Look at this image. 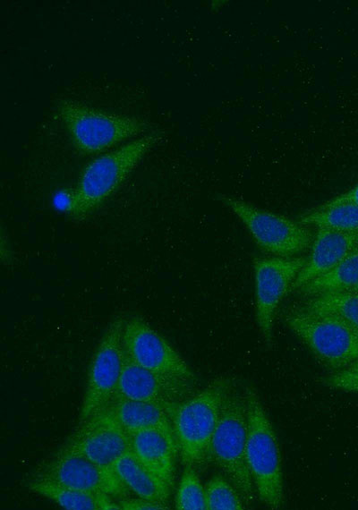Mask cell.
<instances>
[{
  "mask_svg": "<svg viewBox=\"0 0 358 510\" xmlns=\"http://www.w3.org/2000/svg\"><path fill=\"white\" fill-rule=\"evenodd\" d=\"M159 139L158 132L147 133L92 159L81 173L68 198L69 217L80 220L100 207Z\"/></svg>",
  "mask_w": 358,
  "mask_h": 510,
  "instance_id": "6da1fadb",
  "label": "cell"
},
{
  "mask_svg": "<svg viewBox=\"0 0 358 510\" xmlns=\"http://www.w3.org/2000/svg\"><path fill=\"white\" fill-rule=\"evenodd\" d=\"M232 380L215 378L168 410L183 465L197 467L208 461L211 438Z\"/></svg>",
  "mask_w": 358,
  "mask_h": 510,
  "instance_id": "7a4b0ae2",
  "label": "cell"
},
{
  "mask_svg": "<svg viewBox=\"0 0 358 510\" xmlns=\"http://www.w3.org/2000/svg\"><path fill=\"white\" fill-rule=\"evenodd\" d=\"M244 394L248 469L260 501L269 508L278 509L285 498L278 440L257 390L245 384Z\"/></svg>",
  "mask_w": 358,
  "mask_h": 510,
  "instance_id": "3957f363",
  "label": "cell"
},
{
  "mask_svg": "<svg viewBox=\"0 0 358 510\" xmlns=\"http://www.w3.org/2000/svg\"><path fill=\"white\" fill-rule=\"evenodd\" d=\"M245 383L233 378L226 393L208 460L213 462L235 487L245 506L256 496L246 461L247 416Z\"/></svg>",
  "mask_w": 358,
  "mask_h": 510,
  "instance_id": "277c9868",
  "label": "cell"
},
{
  "mask_svg": "<svg viewBox=\"0 0 358 510\" xmlns=\"http://www.w3.org/2000/svg\"><path fill=\"white\" fill-rule=\"evenodd\" d=\"M57 112L74 149L88 156L108 152L127 140L147 134L150 129L148 122L137 116L70 99L61 100Z\"/></svg>",
  "mask_w": 358,
  "mask_h": 510,
  "instance_id": "5b68a950",
  "label": "cell"
},
{
  "mask_svg": "<svg viewBox=\"0 0 358 510\" xmlns=\"http://www.w3.org/2000/svg\"><path fill=\"white\" fill-rule=\"evenodd\" d=\"M284 319L329 371L358 361V332L341 319L302 306L286 310Z\"/></svg>",
  "mask_w": 358,
  "mask_h": 510,
  "instance_id": "8992f818",
  "label": "cell"
},
{
  "mask_svg": "<svg viewBox=\"0 0 358 510\" xmlns=\"http://www.w3.org/2000/svg\"><path fill=\"white\" fill-rule=\"evenodd\" d=\"M222 203L243 224L256 244L276 257H295L310 248L313 235L307 225L286 216L222 195Z\"/></svg>",
  "mask_w": 358,
  "mask_h": 510,
  "instance_id": "52a82bcc",
  "label": "cell"
},
{
  "mask_svg": "<svg viewBox=\"0 0 358 510\" xmlns=\"http://www.w3.org/2000/svg\"><path fill=\"white\" fill-rule=\"evenodd\" d=\"M125 317H115L105 329L91 356L80 421L104 408L113 398L123 371Z\"/></svg>",
  "mask_w": 358,
  "mask_h": 510,
  "instance_id": "ba28073f",
  "label": "cell"
},
{
  "mask_svg": "<svg viewBox=\"0 0 358 510\" xmlns=\"http://www.w3.org/2000/svg\"><path fill=\"white\" fill-rule=\"evenodd\" d=\"M123 344L125 354L137 365L169 378L197 384V378L181 354L139 316L124 319Z\"/></svg>",
  "mask_w": 358,
  "mask_h": 510,
  "instance_id": "9c48e42d",
  "label": "cell"
},
{
  "mask_svg": "<svg viewBox=\"0 0 358 510\" xmlns=\"http://www.w3.org/2000/svg\"><path fill=\"white\" fill-rule=\"evenodd\" d=\"M34 477L76 490L107 495L114 498L121 499L130 493L115 471L101 468L64 446L41 464Z\"/></svg>",
  "mask_w": 358,
  "mask_h": 510,
  "instance_id": "30bf717a",
  "label": "cell"
},
{
  "mask_svg": "<svg viewBox=\"0 0 358 510\" xmlns=\"http://www.w3.org/2000/svg\"><path fill=\"white\" fill-rule=\"evenodd\" d=\"M306 259L303 257H265L253 259L255 315L260 334L267 344L273 339L277 310L291 290Z\"/></svg>",
  "mask_w": 358,
  "mask_h": 510,
  "instance_id": "8fae6325",
  "label": "cell"
},
{
  "mask_svg": "<svg viewBox=\"0 0 358 510\" xmlns=\"http://www.w3.org/2000/svg\"><path fill=\"white\" fill-rule=\"evenodd\" d=\"M64 446L82 455L101 468L115 471V462L131 450V436L105 406L80 421Z\"/></svg>",
  "mask_w": 358,
  "mask_h": 510,
  "instance_id": "7c38bea8",
  "label": "cell"
},
{
  "mask_svg": "<svg viewBox=\"0 0 358 510\" xmlns=\"http://www.w3.org/2000/svg\"><path fill=\"white\" fill-rule=\"evenodd\" d=\"M196 386L195 383L148 370L134 363L124 353L123 371L110 402L131 400L150 403L168 412L173 405L195 393Z\"/></svg>",
  "mask_w": 358,
  "mask_h": 510,
  "instance_id": "4fadbf2b",
  "label": "cell"
},
{
  "mask_svg": "<svg viewBox=\"0 0 358 510\" xmlns=\"http://www.w3.org/2000/svg\"><path fill=\"white\" fill-rule=\"evenodd\" d=\"M131 450L170 497L179 456L176 442L159 431L143 430L131 436Z\"/></svg>",
  "mask_w": 358,
  "mask_h": 510,
  "instance_id": "5bb4252c",
  "label": "cell"
},
{
  "mask_svg": "<svg viewBox=\"0 0 358 510\" xmlns=\"http://www.w3.org/2000/svg\"><path fill=\"white\" fill-rule=\"evenodd\" d=\"M358 245V233H343L316 228L309 257L294 280L291 291L299 290L309 282L334 268Z\"/></svg>",
  "mask_w": 358,
  "mask_h": 510,
  "instance_id": "9a60e30c",
  "label": "cell"
},
{
  "mask_svg": "<svg viewBox=\"0 0 358 510\" xmlns=\"http://www.w3.org/2000/svg\"><path fill=\"white\" fill-rule=\"evenodd\" d=\"M106 406L130 436L143 430H157L176 442L171 419L166 408L131 400H115Z\"/></svg>",
  "mask_w": 358,
  "mask_h": 510,
  "instance_id": "2e32d148",
  "label": "cell"
},
{
  "mask_svg": "<svg viewBox=\"0 0 358 510\" xmlns=\"http://www.w3.org/2000/svg\"><path fill=\"white\" fill-rule=\"evenodd\" d=\"M27 487L57 506L70 510H119L117 501L110 496L90 494L76 490L50 480L32 477Z\"/></svg>",
  "mask_w": 358,
  "mask_h": 510,
  "instance_id": "e0dca14e",
  "label": "cell"
},
{
  "mask_svg": "<svg viewBox=\"0 0 358 510\" xmlns=\"http://www.w3.org/2000/svg\"><path fill=\"white\" fill-rule=\"evenodd\" d=\"M114 470L127 489L136 497L168 505L169 497L158 485L132 450L115 463Z\"/></svg>",
  "mask_w": 358,
  "mask_h": 510,
  "instance_id": "ac0fdd59",
  "label": "cell"
},
{
  "mask_svg": "<svg viewBox=\"0 0 358 510\" xmlns=\"http://www.w3.org/2000/svg\"><path fill=\"white\" fill-rule=\"evenodd\" d=\"M299 291L306 296L335 291L358 292V245L334 268L309 282Z\"/></svg>",
  "mask_w": 358,
  "mask_h": 510,
  "instance_id": "d6986e66",
  "label": "cell"
},
{
  "mask_svg": "<svg viewBox=\"0 0 358 510\" xmlns=\"http://www.w3.org/2000/svg\"><path fill=\"white\" fill-rule=\"evenodd\" d=\"M300 306L334 316L358 332L357 291H335L307 296Z\"/></svg>",
  "mask_w": 358,
  "mask_h": 510,
  "instance_id": "ffe728a7",
  "label": "cell"
},
{
  "mask_svg": "<svg viewBox=\"0 0 358 510\" xmlns=\"http://www.w3.org/2000/svg\"><path fill=\"white\" fill-rule=\"evenodd\" d=\"M300 223L316 228L358 233V206L350 202L321 204L299 217Z\"/></svg>",
  "mask_w": 358,
  "mask_h": 510,
  "instance_id": "44dd1931",
  "label": "cell"
},
{
  "mask_svg": "<svg viewBox=\"0 0 358 510\" xmlns=\"http://www.w3.org/2000/svg\"><path fill=\"white\" fill-rule=\"evenodd\" d=\"M174 506L178 510H206L205 485L195 467L184 465L175 490Z\"/></svg>",
  "mask_w": 358,
  "mask_h": 510,
  "instance_id": "7402d4cb",
  "label": "cell"
},
{
  "mask_svg": "<svg viewBox=\"0 0 358 510\" xmlns=\"http://www.w3.org/2000/svg\"><path fill=\"white\" fill-rule=\"evenodd\" d=\"M206 510H243L245 504L225 475H215L205 484Z\"/></svg>",
  "mask_w": 358,
  "mask_h": 510,
  "instance_id": "603a6c76",
  "label": "cell"
},
{
  "mask_svg": "<svg viewBox=\"0 0 358 510\" xmlns=\"http://www.w3.org/2000/svg\"><path fill=\"white\" fill-rule=\"evenodd\" d=\"M323 386L338 391L358 394V361L321 377Z\"/></svg>",
  "mask_w": 358,
  "mask_h": 510,
  "instance_id": "cb8c5ba5",
  "label": "cell"
},
{
  "mask_svg": "<svg viewBox=\"0 0 358 510\" xmlns=\"http://www.w3.org/2000/svg\"><path fill=\"white\" fill-rule=\"evenodd\" d=\"M118 505L120 509L123 510H165L169 509L167 504H163L160 502L152 501L149 499L136 497H123L119 499Z\"/></svg>",
  "mask_w": 358,
  "mask_h": 510,
  "instance_id": "d4e9b609",
  "label": "cell"
},
{
  "mask_svg": "<svg viewBox=\"0 0 358 510\" xmlns=\"http://www.w3.org/2000/svg\"><path fill=\"white\" fill-rule=\"evenodd\" d=\"M340 202H350L358 206V183L346 191L333 197L322 204L331 205Z\"/></svg>",
  "mask_w": 358,
  "mask_h": 510,
  "instance_id": "484cf974",
  "label": "cell"
}]
</instances>
